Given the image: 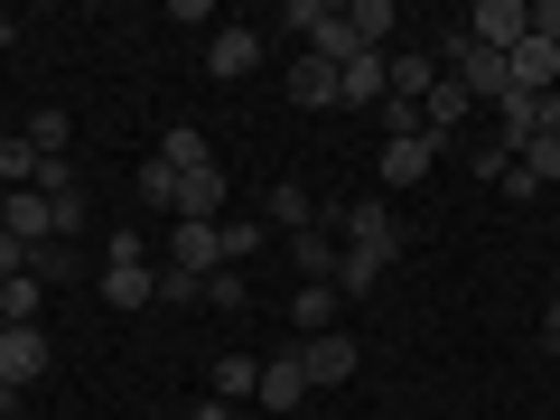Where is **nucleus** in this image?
<instances>
[{
  "label": "nucleus",
  "mask_w": 560,
  "mask_h": 420,
  "mask_svg": "<svg viewBox=\"0 0 560 420\" xmlns=\"http://www.w3.org/2000/svg\"><path fill=\"white\" fill-rule=\"evenodd\" d=\"M327 234L346 243V253H364V261H383V271H393V253H401V215L383 197H346L337 206V224H327Z\"/></svg>",
  "instance_id": "1"
},
{
  "label": "nucleus",
  "mask_w": 560,
  "mask_h": 420,
  "mask_svg": "<svg viewBox=\"0 0 560 420\" xmlns=\"http://www.w3.org/2000/svg\"><path fill=\"white\" fill-rule=\"evenodd\" d=\"M440 57H448V84H467V103H504V94H514L504 57H495V47H477L467 28H440Z\"/></svg>",
  "instance_id": "2"
},
{
  "label": "nucleus",
  "mask_w": 560,
  "mask_h": 420,
  "mask_svg": "<svg viewBox=\"0 0 560 420\" xmlns=\"http://www.w3.org/2000/svg\"><path fill=\"white\" fill-rule=\"evenodd\" d=\"M103 300H113V308H150V300H160V261H140V234L113 243V261H103Z\"/></svg>",
  "instance_id": "3"
},
{
  "label": "nucleus",
  "mask_w": 560,
  "mask_h": 420,
  "mask_svg": "<svg viewBox=\"0 0 560 420\" xmlns=\"http://www.w3.org/2000/svg\"><path fill=\"white\" fill-rule=\"evenodd\" d=\"M57 364V346H47V327H0V383L10 393H28V383Z\"/></svg>",
  "instance_id": "4"
},
{
  "label": "nucleus",
  "mask_w": 560,
  "mask_h": 420,
  "mask_svg": "<svg viewBox=\"0 0 560 420\" xmlns=\"http://www.w3.org/2000/svg\"><path fill=\"white\" fill-rule=\"evenodd\" d=\"M253 401H261V411H300V401H308V364H300V346L261 355V383H253Z\"/></svg>",
  "instance_id": "5"
},
{
  "label": "nucleus",
  "mask_w": 560,
  "mask_h": 420,
  "mask_svg": "<svg viewBox=\"0 0 560 420\" xmlns=\"http://www.w3.org/2000/svg\"><path fill=\"white\" fill-rule=\"evenodd\" d=\"M440 150H448L440 131H411V140H383V187H420V178H430V168H440Z\"/></svg>",
  "instance_id": "6"
},
{
  "label": "nucleus",
  "mask_w": 560,
  "mask_h": 420,
  "mask_svg": "<svg viewBox=\"0 0 560 420\" xmlns=\"http://www.w3.org/2000/svg\"><path fill=\"white\" fill-rule=\"evenodd\" d=\"M458 28H467L477 47H495V57H514V47H523V0H477Z\"/></svg>",
  "instance_id": "7"
},
{
  "label": "nucleus",
  "mask_w": 560,
  "mask_h": 420,
  "mask_svg": "<svg viewBox=\"0 0 560 420\" xmlns=\"http://www.w3.org/2000/svg\"><path fill=\"white\" fill-rule=\"evenodd\" d=\"M0 224H10V234H20L28 253L66 243V234H57V206H47V187H10V215H0Z\"/></svg>",
  "instance_id": "8"
},
{
  "label": "nucleus",
  "mask_w": 560,
  "mask_h": 420,
  "mask_svg": "<svg viewBox=\"0 0 560 420\" xmlns=\"http://www.w3.org/2000/svg\"><path fill=\"white\" fill-rule=\"evenodd\" d=\"M168 271H187V280L224 271V234L215 224H168Z\"/></svg>",
  "instance_id": "9"
},
{
  "label": "nucleus",
  "mask_w": 560,
  "mask_h": 420,
  "mask_svg": "<svg viewBox=\"0 0 560 420\" xmlns=\"http://www.w3.org/2000/svg\"><path fill=\"white\" fill-rule=\"evenodd\" d=\"M300 364H308V393H318V383H355V337H346V327L300 337Z\"/></svg>",
  "instance_id": "10"
},
{
  "label": "nucleus",
  "mask_w": 560,
  "mask_h": 420,
  "mask_svg": "<svg viewBox=\"0 0 560 420\" xmlns=\"http://www.w3.org/2000/svg\"><path fill=\"white\" fill-rule=\"evenodd\" d=\"M253 66H261V38H253V28H215V38H206V75H215V84H243Z\"/></svg>",
  "instance_id": "11"
},
{
  "label": "nucleus",
  "mask_w": 560,
  "mask_h": 420,
  "mask_svg": "<svg viewBox=\"0 0 560 420\" xmlns=\"http://www.w3.org/2000/svg\"><path fill=\"white\" fill-rule=\"evenodd\" d=\"M393 94V57H346L337 66V103H383Z\"/></svg>",
  "instance_id": "12"
},
{
  "label": "nucleus",
  "mask_w": 560,
  "mask_h": 420,
  "mask_svg": "<svg viewBox=\"0 0 560 420\" xmlns=\"http://www.w3.org/2000/svg\"><path fill=\"white\" fill-rule=\"evenodd\" d=\"M290 261H300V280H337V261H346V243L327 234V215L308 224V234H290Z\"/></svg>",
  "instance_id": "13"
},
{
  "label": "nucleus",
  "mask_w": 560,
  "mask_h": 420,
  "mask_svg": "<svg viewBox=\"0 0 560 420\" xmlns=\"http://www.w3.org/2000/svg\"><path fill=\"white\" fill-rule=\"evenodd\" d=\"M337 280H300V300H290V327H300V337H327V327H337Z\"/></svg>",
  "instance_id": "14"
},
{
  "label": "nucleus",
  "mask_w": 560,
  "mask_h": 420,
  "mask_svg": "<svg viewBox=\"0 0 560 420\" xmlns=\"http://www.w3.org/2000/svg\"><path fill=\"white\" fill-rule=\"evenodd\" d=\"M261 224H271V234H308V224H318V197L280 178V187H271V206H261Z\"/></svg>",
  "instance_id": "15"
},
{
  "label": "nucleus",
  "mask_w": 560,
  "mask_h": 420,
  "mask_svg": "<svg viewBox=\"0 0 560 420\" xmlns=\"http://www.w3.org/2000/svg\"><path fill=\"white\" fill-rule=\"evenodd\" d=\"M160 160L178 168V178H197V168H215V150H206L197 121H168V131H160Z\"/></svg>",
  "instance_id": "16"
},
{
  "label": "nucleus",
  "mask_w": 560,
  "mask_h": 420,
  "mask_svg": "<svg viewBox=\"0 0 560 420\" xmlns=\"http://www.w3.org/2000/svg\"><path fill=\"white\" fill-rule=\"evenodd\" d=\"M467 113H477V103H467V84H448V75H440V84H430V94H420V121H430V131H440V140H448V131H458V121H467Z\"/></svg>",
  "instance_id": "17"
},
{
  "label": "nucleus",
  "mask_w": 560,
  "mask_h": 420,
  "mask_svg": "<svg viewBox=\"0 0 560 420\" xmlns=\"http://www.w3.org/2000/svg\"><path fill=\"white\" fill-rule=\"evenodd\" d=\"M290 103L327 113V103H337V66H327V57H300V66H290Z\"/></svg>",
  "instance_id": "18"
},
{
  "label": "nucleus",
  "mask_w": 560,
  "mask_h": 420,
  "mask_svg": "<svg viewBox=\"0 0 560 420\" xmlns=\"http://www.w3.org/2000/svg\"><path fill=\"white\" fill-rule=\"evenodd\" d=\"M0 308H10V327H38V308H47V280H38V271L0 280Z\"/></svg>",
  "instance_id": "19"
},
{
  "label": "nucleus",
  "mask_w": 560,
  "mask_h": 420,
  "mask_svg": "<svg viewBox=\"0 0 560 420\" xmlns=\"http://www.w3.org/2000/svg\"><path fill=\"white\" fill-rule=\"evenodd\" d=\"M131 197L168 215V206H178V168H168V160H140V168H131Z\"/></svg>",
  "instance_id": "20"
},
{
  "label": "nucleus",
  "mask_w": 560,
  "mask_h": 420,
  "mask_svg": "<svg viewBox=\"0 0 560 420\" xmlns=\"http://www.w3.org/2000/svg\"><path fill=\"white\" fill-rule=\"evenodd\" d=\"M215 234H224V271H243V261L271 243V224H261V215H234V224H215Z\"/></svg>",
  "instance_id": "21"
},
{
  "label": "nucleus",
  "mask_w": 560,
  "mask_h": 420,
  "mask_svg": "<svg viewBox=\"0 0 560 420\" xmlns=\"http://www.w3.org/2000/svg\"><path fill=\"white\" fill-rule=\"evenodd\" d=\"M20 140H28V150H38V160H66V140H75V121H66V113H57V103H47V113H38V121H28V131H20Z\"/></svg>",
  "instance_id": "22"
},
{
  "label": "nucleus",
  "mask_w": 560,
  "mask_h": 420,
  "mask_svg": "<svg viewBox=\"0 0 560 420\" xmlns=\"http://www.w3.org/2000/svg\"><path fill=\"white\" fill-rule=\"evenodd\" d=\"M374 290H383V261H364V253H346V261H337V300L355 308V300H374Z\"/></svg>",
  "instance_id": "23"
},
{
  "label": "nucleus",
  "mask_w": 560,
  "mask_h": 420,
  "mask_svg": "<svg viewBox=\"0 0 560 420\" xmlns=\"http://www.w3.org/2000/svg\"><path fill=\"white\" fill-rule=\"evenodd\" d=\"M514 160H523V178H533V187H541V178H560V131H533Z\"/></svg>",
  "instance_id": "24"
},
{
  "label": "nucleus",
  "mask_w": 560,
  "mask_h": 420,
  "mask_svg": "<svg viewBox=\"0 0 560 420\" xmlns=\"http://www.w3.org/2000/svg\"><path fill=\"white\" fill-rule=\"evenodd\" d=\"M430 84H440V75H430V57H411V47H401V57H393V103H420Z\"/></svg>",
  "instance_id": "25"
},
{
  "label": "nucleus",
  "mask_w": 560,
  "mask_h": 420,
  "mask_svg": "<svg viewBox=\"0 0 560 420\" xmlns=\"http://www.w3.org/2000/svg\"><path fill=\"white\" fill-rule=\"evenodd\" d=\"M253 383H261V355H224L215 364V401H243Z\"/></svg>",
  "instance_id": "26"
},
{
  "label": "nucleus",
  "mask_w": 560,
  "mask_h": 420,
  "mask_svg": "<svg viewBox=\"0 0 560 420\" xmlns=\"http://www.w3.org/2000/svg\"><path fill=\"white\" fill-rule=\"evenodd\" d=\"M327 20H337V0H280V28H300V38H318Z\"/></svg>",
  "instance_id": "27"
},
{
  "label": "nucleus",
  "mask_w": 560,
  "mask_h": 420,
  "mask_svg": "<svg viewBox=\"0 0 560 420\" xmlns=\"http://www.w3.org/2000/svg\"><path fill=\"white\" fill-rule=\"evenodd\" d=\"M206 300H215V308H253V280H243V271H206Z\"/></svg>",
  "instance_id": "28"
},
{
  "label": "nucleus",
  "mask_w": 560,
  "mask_h": 420,
  "mask_svg": "<svg viewBox=\"0 0 560 420\" xmlns=\"http://www.w3.org/2000/svg\"><path fill=\"white\" fill-rule=\"evenodd\" d=\"M523 28H533V38H551V47H560V0H523Z\"/></svg>",
  "instance_id": "29"
},
{
  "label": "nucleus",
  "mask_w": 560,
  "mask_h": 420,
  "mask_svg": "<svg viewBox=\"0 0 560 420\" xmlns=\"http://www.w3.org/2000/svg\"><path fill=\"white\" fill-rule=\"evenodd\" d=\"M28 271H38V280H66V271H75V253H66V243H47V253H28Z\"/></svg>",
  "instance_id": "30"
},
{
  "label": "nucleus",
  "mask_w": 560,
  "mask_h": 420,
  "mask_svg": "<svg viewBox=\"0 0 560 420\" xmlns=\"http://www.w3.org/2000/svg\"><path fill=\"white\" fill-rule=\"evenodd\" d=\"M20 271H28V243L10 234V224H0V280H20Z\"/></svg>",
  "instance_id": "31"
},
{
  "label": "nucleus",
  "mask_w": 560,
  "mask_h": 420,
  "mask_svg": "<svg viewBox=\"0 0 560 420\" xmlns=\"http://www.w3.org/2000/svg\"><path fill=\"white\" fill-rule=\"evenodd\" d=\"M541 355H560V300L541 308Z\"/></svg>",
  "instance_id": "32"
},
{
  "label": "nucleus",
  "mask_w": 560,
  "mask_h": 420,
  "mask_svg": "<svg viewBox=\"0 0 560 420\" xmlns=\"http://www.w3.org/2000/svg\"><path fill=\"white\" fill-rule=\"evenodd\" d=\"M10 411H20V393H10V383H0V420H10Z\"/></svg>",
  "instance_id": "33"
},
{
  "label": "nucleus",
  "mask_w": 560,
  "mask_h": 420,
  "mask_svg": "<svg viewBox=\"0 0 560 420\" xmlns=\"http://www.w3.org/2000/svg\"><path fill=\"white\" fill-rule=\"evenodd\" d=\"M10 38H20V20H10V10H0V47H10Z\"/></svg>",
  "instance_id": "34"
},
{
  "label": "nucleus",
  "mask_w": 560,
  "mask_h": 420,
  "mask_svg": "<svg viewBox=\"0 0 560 420\" xmlns=\"http://www.w3.org/2000/svg\"><path fill=\"white\" fill-rule=\"evenodd\" d=\"M0 215H10V187H0Z\"/></svg>",
  "instance_id": "35"
},
{
  "label": "nucleus",
  "mask_w": 560,
  "mask_h": 420,
  "mask_svg": "<svg viewBox=\"0 0 560 420\" xmlns=\"http://www.w3.org/2000/svg\"><path fill=\"white\" fill-rule=\"evenodd\" d=\"M0 327H10V308H0Z\"/></svg>",
  "instance_id": "36"
}]
</instances>
